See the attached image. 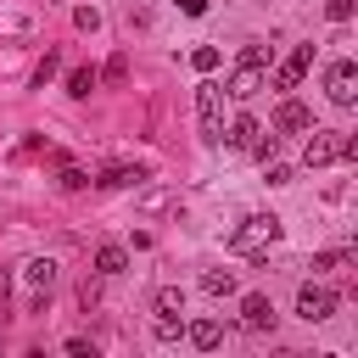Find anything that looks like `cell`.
<instances>
[{"mask_svg": "<svg viewBox=\"0 0 358 358\" xmlns=\"http://www.w3.org/2000/svg\"><path fill=\"white\" fill-rule=\"evenodd\" d=\"M308 62H313V45H296V50L274 67V90H296V84H302V73H308Z\"/></svg>", "mask_w": 358, "mask_h": 358, "instance_id": "7", "label": "cell"}, {"mask_svg": "<svg viewBox=\"0 0 358 358\" xmlns=\"http://www.w3.org/2000/svg\"><path fill=\"white\" fill-rule=\"evenodd\" d=\"M185 336H190V347L213 352V347L224 341V324H218V319H196V324H185Z\"/></svg>", "mask_w": 358, "mask_h": 358, "instance_id": "12", "label": "cell"}, {"mask_svg": "<svg viewBox=\"0 0 358 358\" xmlns=\"http://www.w3.org/2000/svg\"><path fill=\"white\" fill-rule=\"evenodd\" d=\"M67 352H73V358H95V347H90L84 336H73V341H67Z\"/></svg>", "mask_w": 358, "mask_h": 358, "instance_id": "25", "label": "cell"}, {"mask_svg": "<svg viewBox=\"0 0 358 358\" xmlns=\"http://www.w3.org/2000/svg\"><path fill=\"white\" fill-rule=\"evenodd\" d=\"M241 324H246V330H274V302H268L263 291L241 296Z\"/></svg>", "mask_w": 358, "mask_h": 358, "instance_id": "9", "label": "cell"}, {"mask_svg": "<svg viewBox=\"0 0 358 358\" xmlns=\"http://www.w3.org/2000/svg\"><path fill=\"white\" fill-rule=\"evenodd\" d=\"M263 162H268V157H263ZM263 179H268V185H291V168H285V162H268Z\"/></svg>", "mask_w": 358, "mask_h": 358, "instance_id": "22", "label": "cell"}, {"mask_svg": "<svg viewBox=\"0 0 358 358\" xmlns=\"http://www.w3.org/2000/svg\"><path fill=\"white\" fill-rule=\"evenodd\" d=\"M257 134H263V123H257V117H246V112H241V117H235V123H229V134H224V140H229V145H235V151H252V145H257Z\"/></svg>", "mask_w": 358, "mask_h": 358, "instance_id": "10", "label": "cell"}, {"mask_svg": "<svg viewBox=\"0 0 358 358\" xmlns=\"http://www.w3.org/2000/svg\"><path fill=\"white\" fill-rule=\"evenodd\" d=\"M274 241H280V218H274V213H252V218H241V229L229 235V252H235V257H263Z\"/></svg>", "mask_w": 358, "mask_h": 358, "instance_id": "1", "label": "cell"}, {"mask_svg": "<svg viewBox=\"0 0 358 358\" xmlns=\"http://www.w3.org/2000/svg\"><path fill=\"white\" fill-rule=\"evenodd\" d=\"M90 90H95V73L90 67H73L67 73V95H90Z\"/></svg>", "mask_w": 358, "mask_h": 358, "instance_id": "19", "label": "cell"}, {"mask_svg": "<svg viewBox=\"0 0 358 358\" xmlns=\"http://www.w3.org/2000/svg\"><path fill=\"white\" fill-rule=\"evenodd\" d=\"M179 11H185V17H201V11H207V0H179Z\"/></svg>", "mask_w": 358, "mask_h": 358, "instance_id": "26", "label": "cell"}, {"mask_svg": "<svg viewBox=\"0 0 358 358\" xmlns=\"http://www.w3.org/2000/svg\"><path fill=\"white\" fill-rule=\"evenodd\" d=\"M73 22H78L84 34H95V28H101V11H95V6H78V11H73Z\"/></svg>", "mask_w": 358, "mask_h": 358, "instance_id": "20", "label": "cell"}, {"mask_svg": "<svg viewBox=\"0 0 358 358\" xmlns=\"http://www.w3.org/2000/svg\"><path fill=\"white\" fill-rule=\"evenodd\" d=\"M151 336H157V341H179V336H185V319H179V313H157V319H151Z\"/></svg>", "mask_w": 358, "mask_h": 358, "instance_id": "16", "label": "cell"}, {"mask_svg": "<svg viewBox=\"0 0 358 358\" xmlns=\"http://www.w3.org/2000/svg\"><path fill=\"white\" fill-rule=\"evenodd\" d=\"M308 129H313V112H308L302 101L285 95V101L274 106V134H308Z\"/></svg>", "mask_w": 358, "mask_h": 358, "instance_id": "6", "label": "cell"}, {"mask_svg": "<svg viewBox=\"0 0 358 358\" xmlns=\"http://www.w3.org/2000/svg\"><path fill=\"white\" fill-rule=\"evenodd\" d=\"M241 62H252V67H268V45H241Z\"/></svg>", "mask_w": 358, "mask_h": 358, "instance_id": "21", "label": "cell"}, {"mask_svg": "<svg viewBox=\"0 0 358 358\" xmlns=\"http://www.w3.org/2000/svg\"><path fill=\"white\" fill-rule=\"evenodd\" d=\"M62 185H67V190H84L90 179H84V168H62Z\"/></svg>", "mask_w": 358, "mask_h": 358, "instance_id": "24", "label": "cell"}, {"mask_svg": "<svg viewBox=\"0 0 358 358\" xmlns=\"http://www.w3.org/2000/svg\"><path fill=\"white\" fill-rule=\"evenodd\" d=\"M218 62H224V56H218V45H196V50H190V67H196V73H213Z\"/></svg>", "mask_w": 358, "mask_h": 358, "instance_id": "17", "label": "cell"}, {"mask_svg": "<svg viewBox=\"0 0 358 358\" xmlns=\"http://www.w3.org/2000/svg\"><path fill=\"white\" fill-rule=\"evenodd\" d=\"M157 313H185V291L179 285H162L157 291Z\"/></svg>", "mask_w": 358, "mask_h": 358, "instance_id": "18", "label": "cell"}, {"mask_svg": "<svg viewBox=\"0 0 358 358\" xmlns=\"http://www.w3.org/2000/svg\"><path fill=\"white\" fill-rule=\"evenodd\" d=\"M145 179V168H106L95 185H106V190H129V185H140Z\"/></svg>", "mask_w": 358, "mask_h": 358, "instance_id": "15", "label": "cell"}, {"mask_svg": "<svg viewBox=\"0 0 358 358\" xmlns=\"http://www.w3.org/2000/svg\"><path fill=\"white\" fill-rule=\"evenodd\" d=\"M123 268H129V252H123V246H101V252H95V274L112 280V274H123Z\"/></svg>", "mask_w": 358, "mask_h": 358, "instance_id": "13", "label": "cell"}, {"mask_svg": "<svg viewBox=\"0 0 358 358\" xmlns=\"http://www.w3.org/2000/svg\"><path fill=\"white\" fill-rule=\"evenodd\" d=\"M296 313H302L308 324H324V319L336 313V291H330V285H313V280H302V291H296Z\"/></svg>", "mask_w": 358, "mask_h": 358, "instance_id": "5", "label": "cell"}, {"mask_svg": "<svg viewBox=\"0 0 358 358\" xmlns=\"http://www.w3.org/2000/svg\"><path fill=\"white\" fill-rule=\"evenodd\" d=\"M324 11H330V22H347L352 17V0H324Z\"/></svg>", "mask_w": 358, "mask_h": 358, "instance_id": "23", "label": "cell"}, {"mask_svg": "<svg viewBox=\"0 0 358 358\" xmlns=\"http://www.w3.org/2000/svg\"><path fill=\"white\" fill-rule=\"evenodd\" d=\"M196 117H201V140H224V90L218 84H201L196 90Z\"/></svg>", "mask_w": 358, "mask_h": 358, "instance_id": "3", "label": "cell"}, {"mask_svg": "<svg viewBox=\"0 0 358 358\" xmlns=\"http://www.w3.org/2000/svg\"><path fill=\"white\" fill-rule=\"evenodd\" d=\"M201 291L207 296H235V268H207L201 274Z\"/></svg>", "mask_w": 358, "mask_h": 358, "instance_id": "14", "label": "cell"}, {"mask_svg": "<svg viewBox=\"0 0 358 358\" xmlns=\"http://www.w3.org/2000/svg\"><path fill=\"white\" fill-rule=\"evenodd\" d=\"M22 280H28L34 291H50V285H56V257H28V263H22Z\"/></svg>", "mask_w": 358, "mask_h": 358, "instance_id": "11", "label": "cell"}, {"mask_svg": "<svg viewBox=\"0 0 358 358\" xmlns=\"http://www.w3.org/2000/svg\"><path fill=\"white\" fill-rule=\"evenodd\" d=\"M352 151H358L352 134H341V129H313L308 145H302V162H308V168H330V162H341V157H352Z\"/></svg>", "mask_w": 358, "mask_h": 358, "instance_id": "2", "label": "cell"}, {"mask_svg": "<svg viewBox=\"0 0 358 358\" xmlns=\"http://www.w3.org/2000/svg\"><path fill=\"white\" fill-rule=\"evenodd\" d=\"M257 90H268V67H252V62H241V67L229 73V95H235V101H252Z\"/></svg>", "mask_w": 358, "mask_h": 358, "instance_id": "8", "label": "cell"}, {"mask_svg": "<svg viewBox=\"0 0 358 358\" xmlns=\"http://www.w3.org/2000/svg\"><path fill=\"white\" fill-rule=\"evenodd\" d=\"M324 95H330L336 106H352V101H358V67H352L347 56H336V62L324 67Z\"/></svg>", "mask_w": 358, "mask_h": 358, "instance_id": "4", "label": "cell"}]
</instances>
